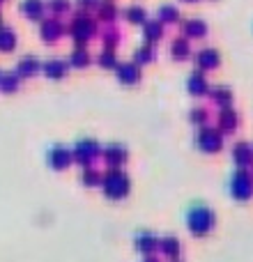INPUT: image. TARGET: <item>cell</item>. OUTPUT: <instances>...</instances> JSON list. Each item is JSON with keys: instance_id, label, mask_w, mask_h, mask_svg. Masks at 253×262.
I'll list each match as a JSON object with an SVG mask.
<instances>
[{"instance_id": "obj_1", "label": "cell", "mask_w": 253, "mask_h": 262, "mask_svg": "<svg viewBox=\"0 0 253 262\" xmlns=\"http://www.w3.org/2000/svg\"><path fill=\"white\" fill-rule=\"evenodd\" d=\"M214 226V214L207 207H194L189 212V230L194 235H205Z\"/></svg>"}, {"instance_id": "obj_2", "label": "cell", "mask_w": 253, "mask_h": 262, "mask_svg": "<svg viewBox=\"0 0 253 262\" xmlns=\"http://www.w3.org/2000/svg\"><path fill=\"white\" fill-rule=\"evenodd\" d=\"M104 191L111 198H122V195L129 191V177L124 175L122 170H113L104 177Z\"/></svg>"}, {"instance_id": "obj_3", "label": "cell", "mask_w": 253, "mask_h": 262, "mask_svg": "<svg viewBox=\"0 0 253 262\" xmlns=\"http://www.w3.org/2000/svg\"><path fill=\"white\" fill-rule=\"evenodd\" d=\"M230 191H233V195L240 200L249 198L253 193V180L249 172H244V170L235 172V177H233V182H230Z\"/></svg>"}, {"instance_id": "obj_4", "label": "cell", "mask_w": 253, "mask_h": 262, "mask_svg": "<svg viewBox=\"0 0 253 262\" xmlns=\"http://www.w3.org/2000/svg\"><path fill=\"white\" fill-rule=\"evenodd\" d=\"M221 143H223V138L217 129H203L198 134V145L205 152H217V149L221 147Z\"/></svg>"}, {"instance_id": "obj_5", "label": "cell", "mask_w": 253, "mask_h": 262, "mask_svg": "<svg viewBox=\"0 0 253 262\" xmlns=\"http://www.w3.org/2000/svg\"><path fill=\"white\" fill-rule=\"evenodd\" d=\"M74 154H76V159L81 163H90L92 159L99 154V145H97L95 140H81V143L76 145V149H74Z\"/></svg>"}, {"instance_id": "obj_6", "label": "cell", "mask_w": 253, "mask_h": 262, "mask_svg": "<svg viewBox=\"0 0 253 262\" xmlns=\"http://www.w3.org/2000/svg\"><path fill=\"white\" fill-rule=\"evenodd\" d=\"M69 161H72V154H69V149H65V147H53V149L49 152V163L55 168V170L65 168Z\"/></svg>"}, {"instance_id": "obj_7", "label": "cell", "mask_w": 253, "mask_h": 262, "mask_svg": "<svg viewBox=\"0 0 253 262\" xmlns=\"http://www.w3.org/2000/svg\"><path fill=\"white\" fill-rule=\"evenodd\" d=\"M72 30H74V35H76V39H78V41H83V39H88V37L92 35V30H95V26H92V21H90V18H83V16H78L76 21H74Z\"/></svg>"}, {"instance_id": "obj_8", "label": "cell", "mask_w": 253, "mask_h": 262, "mask_svg": "<svg viewBox=\"0 0 253 262\" xmlns=\"http://www.w3.org/2000/svg\"><path fill=\"white\" fill-rule=\"evenodd\" d=\"M60 35H62V26H60L55 18H51V21H46L44 26H41V37H44L46 41H55Z\"/></svg>"}, {"instance_id": "obj_9", "label": "cell", "mask_w": 253, "mask_h": 262, "mask_svg": "<svg viewBox=\"0 0 253 262\" xmlns=\"http://www.w3.org/2000/svg\"><path fill=\"white\" fill-rule=\"evenodd\" d=\"M118 74H120V81L122 83H136L138 81V76H140V72H138V67H136V64H120L118 67Z\"/></svg>"}, {"instance_id": "obj_10", "label": "cell", "mask_w": 253, "mask_h": 262, "mask_svg": "<svg viewBox=\"0 0 253 262\" xmlns=\"http://www.w3.org/2000/svg\"><path fill=\"white\" fill-rule=\"evenodd\" d=\"M198 64L203 69H212V67H217L219 64V53L214 49H205V51H200L198 53Z\"/></svg>"}, {"instance_id": "obj_11", "label": "cell", "mask_w": 253, "mask_h": 262, "mask_svg": "<svg viewBox=\"0 0 253 262\" xmlns=\"http://www.w3.org/2000/svg\"><path fill=\"white\" fill-rule=\"evenodd\" d=\"M44 72L49 74L51 78H62L65 72H67V62H65V60H49Z\"/></svg>"}, {"instance_id": "obj_12", "label": "cell", "mask_w": 253, "mask_h": 262, "mask_svg": "<svg viewBox=\"0 0 253 262\" xmlns=\"http://www.w3.org/2000/svg\"><path fill=\"white\" fill-rule=\"evenodd\" d=\"M186 85H189V90L194 92V95H205V92H207V81H205L203 74H196L194 72Z\"/></svg>"}, {"instance_id": "obj_13", "label": "cell", "mask_w": 253, "mask_h": 262, "mask_svg": "<svg viewBox=\"0 0 253 262\" xmlns=\"http://www.w3.org/2000/svg\"><path fill=\"white\" fill-rule=\"evenodd\" d=\"M104 157H106V161L115 166V163H122L124 161L126 152H124V147H120V145H111V147L104 149Z\"/></svg>"}, {"instance_id": "obj_14", "label": "cell", "mask_w": 253, "mask_h": 262, "mask_svg": "<svg viewBox=\"0 0 253 262\" xmlns=\"http://www.w3.org/2000/svg\"><path fill=\"white\" fill-rule=\"evenodd\" d=\"M235 161L240 163V166H249V163L253 161V152H251V147L249 145H237L235 147Z\"/></svg>"}, {"instance_id": "obj_15", "label": "cell", "mask_w": 253, "mask_h": 262, "mask_svg": "<svg viewBox=\"0 0 253 262\" xmlns=\"http://www.w3.org/2000/svg\"><path fill=\"white\" fill-rule=\"evenodd\" d=\"M41 0H26L23 3V12L28 14V16H35V18H39L41 16Z\"/></svg>"}, {"instance_id": "obj_16", "label": "cell", "mask_w": 253, "mask_h": 262, "mask_svg": "<svg viewBox=\"0 0 253 262\" xmlns=\"http://www.w3.org/2000/svg\"><path fill=\"white\" fill-rule=\"evenodd\" d=\"M37 69H39V62H37L35 58H30V60H21V64H18V74L21 76H30V74H35Z\"/></svg>"}, {"instance_id": "obj_17", "label": "cell", "mask_w": 253, "mask_h": 262, "mask_svg": "<svg viewBox=\"0 0 253 262\" xmlns=\"http://www.w3.org/2000/svg\"><path fill=\"white\" fill-rule=\"evenodd\" d=\"M184 30H186V35H196V37H203L205 32H207V26H205L203 21H189L184 26Z\"/></svg>"}, {"instance_id": "obj_18", "label": "cell", "mask_w": 253, "mask_h": 262, "mask_svg": "<svg viewBox=\"0 0 253 262\" xmlns=\"http://www.w3.org/2000/svg\"><path fill=\"white\" fill-rule=\"evenodd\" d=\"M136 246H138L140 251H152V249H157L159 246V242L154 239L152 235H140L138 242H136Z\"/></svg>"}, {"instance_id": "obj_19", "label": "cell", "mask_w": 253, "mask_h": 262, "mask_svg": "<svg viewBox=\"0 0 253 262\" xmlns=\"http://www.w3.org/2000/svg\"><path fill=\"white\" fill-rule=\"evenodd\" d=\"M14 44H16V39H14V32L12 30H0V49L9 51V49H14Z\"/></svg>"}, {"instance_id": "obj_20", "label": "cell", "mask_w": 253, "mask_h": 262, "mask_svg": "<svg viewBox=\"0 0 253 262\" xmlns=\"http://www.w3.org/2000/svg\"><path fill=\"white\" fill-rule=\"evenodd\" d=\"M161 244V251L166 255H177V251H180V244H177V239H173V237H166L163 242H159Z\"/></svg>"}, {"instance_id": "obj_21", "label": "cell", "mask_w": 253, "mask_h": 262, "mask_svg": "<svg viewBox=\"0 0 253 262\" xmlns=\"http://www.w3.org/2000/svg\"><path fill=\"white\" fill-rule=\"evenodd\" d=\"M212 99L219 101V104H228V101L233 99V95H230V90H228V88H214V90H212Z\"/></svg>"}, {"instance_id": "obj_22", "label": "cell", "mask_w": 253, "mask_h": 262, "mask_svg": "<svg viewBox=\"0 0 253 262\" xmlns=\"http://www.w3.org/2000/svg\"><path fill=\"white\" fill-rule=\"evenodd\" d=\"M126 21L143 23L145 21V9L143 7H129V9H126Z\"/></svg>"}, {"instance_id": "obj_23", "label": "cell", "mask_w": 253, "mask_h": 262, "mask_svg": "<svg viewBox=\"0 0 253 262\" xmlns=\"http://www.w3.org/2000/svg\"><path fill=\"white\" fill-rule=\"evenodd\" d=\"M173 55H175V58H184V55H189V44H186V39L173 41Z\"/></svg>"}, {"instance_id": "obj_24", "label": "cell", "mask_w": 253, "mask_h": 262, "mask_svg": "<svg viewBox=\"0 0 253 262\" xmlns=\"http://www.w3.org/2000/svg\"><path fill=\"white\" fill-rule=\"evenodd\" d=\"M159 16H161V21L173 23V21H177V18H180V12H177L175 7H161V9H159Z\"/></svg>"}, {"instance_id": "obj_25", "label": "cell", "mask_w": 253, "mask_h": 262, "mask_svg": "<svg viewBox=\"0 0 253 262\" xmlns=\"http://www.w3.org/2000/svg\"><path fill=\"white\" fill-rule=\"evenodd\" d=\"M88 60H90L88 51H83V49L74 51V55H72V64H76V67H83V64H88Z\"/></svg>"}, {"instance_id": "obj_26", "label": "cell", "mask_w": 253, "mask_h": 262, "mask_svg": "<svg viewBox=\"0 0 253 262\" xmlns=\"http://www.w3.org/2000/svg\"><path fill=\"white\" fill-rule=\"evenodd\" d=\"M145 35H147V39H159V37H161V26H159V21L147 23V26H145Z\"/></svg>"}, {"instance_id": "obj_27", "label": "cell", "mask_w": 253, "mask_h": 262, "mask_svg": "<svg viewBox=\"0 0 253 262\" xmlns=\"http://www.w3.org/2000/svg\"><path fill=\"white\" fill-rule=\"evenodd\" d=\"M152 55H154V51L150 46H143V49L136 51V60L138 62H147V60H152Z\"/></svg>"}, {"instance_id": "obj_28", "label": "cell", "mask_w": 253, "mask_h": 262, "mask_svg": "<svg viewBox=\"0 0 253 262\" xmlns=\"http://www.w3.org/2000/svg\"><path fill=\"white\" fill-rule=\"evenodd\" d=\"M237 124V118H235V111H233V115H221V127L223 129H230Z\"/></svg>"}, {"instance_id": "obj_29", "label": "cell", "mask_w": 253, "mask_h": 262, "mask_svg": "<svg viewBox=\"0 0 253 262\" xmlns=\"http://www.w3.org/2000/svg\"><path fill=\"white\" fill-rule=\"evenodd\" d=\"M0 83H3V90H16V76H5V78H0Z\"/></svg>"}, {"instance_id": "obj_30", "label": "cell", "mask_w": 253, "mask_h": 262, "mask_svg": "<svg viewBox=\"0 0 253 262\" xmlns=\"http://www.w3.org/2000/svg\"><path fill=\"white\" fill-rule=\"evenodd\" d=\"M83 182H86V184H97V182H99V172H95V170L83 172Z\"/></svg>"}, {"instance_id": "obj_31", "label": "cell", "mask_w": 253, "mask_h": 262, "mask_svg": "<svg viewBox=\"0 0 253 262\" xmlns=\"http://www.w3.org/2000/svg\"><path fill=\"white\" fill-rule=\"evenodd\" d=\"M99 62H101V64H106V67H111V64H115V58H113V53H111V51H106V53H101Z\"/></svg>"}, {"instance_id": "obj_32", "label": "cell", "mask_w": 253, "mask_h": 262, "mask_svg": "<svg viewBox=\"0 0 253 262\" xmlns=\"http://www.w3.org/2000/svg\"><path fill=\"white\" fill-rule=\"evenodd\" d=\"M51 7H53L55 12H62V9L69 7V0H51Z\"/></svg>"}, {"instance_id": "obj_33", "label": "cell", "mask_w": 253, "mask_h": 262, "mask_svg": "<svg viewBox=\"0 0 253 262\" xmlns=\"http://www.w3.org/2000/svg\"><path fill=\"white\" fill-rule=\"evenodd\" d=\"M191 120H194V122H203V120H205V111L203 108L191 111Z\"/></svg>"}, {"instance_id": "obj_34", "label": "cell", "mask_w": 253, "mask_h": 262, "mask_svg": "<svg viewBox=\"0 0 253 262\" xmlns=\"http://www.w3.org/2000/svg\"><path fill=\"white\" fill-rule=\"evenodd\" d=\"M78 3H81L83 7H86V5H88V7H90V5H95V0H78Z\"/></svg>"}, {"instance_id": "obj_35", "label": "cell", "mask_w": 253, "mask_h": 262, "mask_svg": "<svg viewBox=\"0 0 253 262\" xmlns=\"http://www.w3.org/2000/svg\"><path fill=\"white\" fill-rule=\"evenodd\" d=\"M147 262H152V260H147Z\"/></svg>"}, {"instance_id": "obj_36", "label": "cell", "mask_w": 253, "mask_h": 262, "mask_svg": "<svg viewBox=\"0 0 253 262\" xmlns=\"http://www.w3.org/2000/svg\"><path fill=\"white\" fill-rule=\"evenodd\" d=\"M0 78H3V76H0Z\"/></svg>"}]
</instances>
